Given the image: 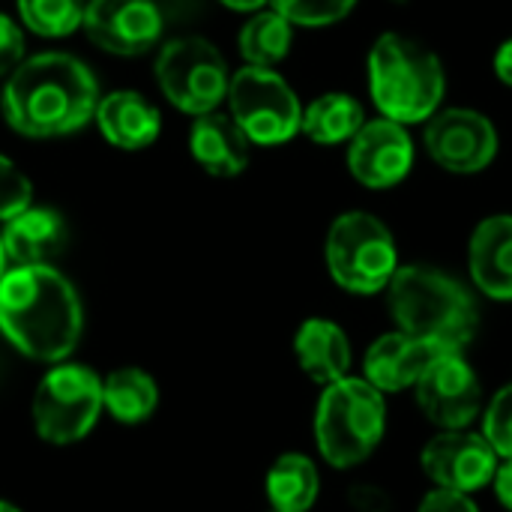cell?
<instances>
[{"label": "cell", "instance_id": "6da1fadb", "mask_svg": "<svg viewBox=\"0 0 512 512\" xmlns=\"http://www.w3.org/2000/svg\"><path fill=\"white\" fill-rule=\"evenodd\" d=\"M3 117L27 138H63L96 117L99 81L87 63L63 51L21 60L3 84Z\"/></svg>", "mask_w": 512, "mask_h": 512}, {"label": "cell", "instance_id": "7a4b0ae2", "mask_svg": "<svg viewBox=\"0 0 512 512\" xmlns=\"http://www.w3.org/2000/svg\"><path fill=\"white\" fill-rule=\"evenodd\" d=\"M0 330L24 357L63 363L84 333L81 297L51 264L12 267L0 279Z\"/></svg>", "mask_w": 512, "mask_h": 512}, {"label": "cell", "instance_id": "3957f363", "mask_svg": "<svg viewBox=\"0 0 512 512\" xmlns=\"http://www.w3.org/2000/svg\"><path fill=\"white\" fill-rule=\"evenodd\" d=\"M387 306L399 330L450 351H465L480 330L474 294L432 264L399 267L387 285Z\"/></svg>", "mask_w": 512, "mask_h": 512}, {"label": "cell", "instance_id": "277c9868", "mask_svg": "<svg viewBox=\"0 0 512 512\" xmlns=\"http://www.w3.org/2000/svg\"><path fill=\"white\" fill-rule=\"evenodd\" d=\"M369 93L381 117L402 126L426 123L441 111L447 72L441 57L405 33H381L369 51Z\"/></svg>", "mask_w": 512, "mask_h": 512}, {"label": "cell", "instance_id": "5b68a950", "mask_svg": "<svg viewBox=\"0 0 512 512\" xmlns=\"http://www.w3.org/2000/svg\"><path fill=\"white\" fill-rule=\"evenodd\" d=\"M387 429V402L366 378H339L324 387L315 411V444L327 465L345 471L363 465Z\"/></svg>", "mask_w": 512, "mask_h": 512}, {"label": "cell", "instance_id": "8992f818", "mask_svg": "<svg viewBox=\"0 0 512 512\" xmlns=\"http://www.w3.org/2000/svg\"><path fill=\"white\" fill-rule=\"evenodd\" d=\"M324 258L333 282L342 291L363 297L387 291L402 267L393 231L366 210H348L333 219L324 240Z\"/></svg>", "mask_w": 512, "mask_h": 512}, {"label": "cell", "instance_id": "52a82bcc", "mask_svg": "<svg viewBox=\"0 0 512 512\" xmlns=\"http://www.w3.org/2000/svg\"><path fill=\"white\" fill-rule=\"evenodd\" d=\"M102 378L81 363H54L33 393V426L45 444L84 441L102 414Z\"/></svg>", "mask_w": 512, "mask_h": 512}, {"label": "cell", "instance_id": "ba28073f", "mask_svg": "<svg viewBox=\"0 0 512 512\" xmlns=\"http://www.w3.org/2000/svg\"><path fill=\"white\" fill-rule=\"evenodd\" d=\"M156 81L162 96L183 114H210L228 99V63L204 36H177L156 57Z\"/></svg>", "mask_w": 512, "mask_h": 512}, {"label": "cell", "instance_id": "9c48e42d", "mask_svg": "<svg viewBox=\"0 0 512 512\" xmlns=\"http://www.w3.org/2000/svg\"><path fill=\"white\" fill-rule=\"evenodd\" d=\"M228 105L246 138L261 147L288 144L303 123V105L294 87L276 69L264 66H243L231 75Z\"/></svg>", "mask_w": 512, "mask_h": 512}, {"label": "cell", "instance_id": "30bf717a", "mask_svg": "<svg viewBox=\"0 0 512 512\" xmlns=\"http://www.w3.org/2000/svg\"><path fill=\"white\" fill-rule=\"evenodd\" d=\"M423 147L438 168L468 177L495 162L501 138L489 114L477 108H441L426 120Z\"/></svg>", "mask_w": 512, "mask_h": 512}, {"label": "cell", "instance_id": "8fae6325", "mask_svg": "<svg viewBox=\"0 0 512 512\" xmlns=\"http://www.w3.org/2000/svg\"><path fill=\"white\" fill-rule=\"evenodd\" d=\"M420 411L441 429H468L483 411V387L462 351L441 354L414 387Z\"/></svg>", "mask_w": 512, "mask_h": 512}, {"label": "cell", "instance_id": "7c38bea8", "mask_svg": "<svg viewBox=\"0 0 512 512\" xmlns=\"http://www.w3.org/2000/svg\"><path fill=\"white\" fill-rule=\"evenodd\" d=\"M414 138L408 126L375 117L360 126V132L348 141V171L366 189H393L414 168Z\"/></svg>", "mask_w": 512, "mask_h": 512}, {"label": "cell", "instance_id": "4fadbf2b", "mask_svg": "<svg viewBox=\"0 0 512 512\" xmlns=\"http://www.w3.org/2000/svg\"><path fill=\"white\" fill-rule=\"evenodd\" d=\"M423 471L426 477L453 492H480L483 486L492 483L498 471V453L480 432L468 429H444L423 447Z\"/></svg>", "mask_w": 512, "mask_h": 512}, {"label": "cell", "instance_id": "5bb4252c", "mask_svg": "<svg viewBox=\"0 0 512 512\" xmlns=\"http://www.w3.org/2000/svg\"><path fill=\"white\" fill-rule=\"evenodd\" d=\"M102 51L138 57L162 39V9L153 0H87L81 24Z\"/></svg>", "mask_w": 512, "mask_h": 512}, {"label": "cell", "instance_id": "9a60e30c", "mask_svg": "<svg viewBox=\"0 0 512 512\" xmlns=\"http://www.w3.org/2000/svg\"><path fill=\"white\" fill-rule=\"evenodd\" d=\"M441 354H450V348L396 330V333H384L378 342L369 345L363 357V372L366 381L381 393H402L408 387H417V381Z\"/></svg>", "mask_w": 512, "mask_h": 512}, {"label": "cell", "instance_id": "2e32d148", "mask_svg": "<svg viewBox=\"0 0 512 512\" xmlns=\"http://www.w3.org/2000/svg\"><path fill=\"white\" fill-rule=\"evenodd\" d=\"M468 267L474 285L498 300L512 303V213L486 216L468 243Z\"/></svg>", "mask_w": 512, "mask_h": 512}, {"label": "cell", "instance_id": "e0dca14e", "mask_svg": "<svg viewBox=\"0 0 512 512\" xmlns=\"http://www.w3.org/2000/svg\"><path fill=\"white\" fill-rule=\"evenodd\" d=\"M69 240V228L57 210L27 207L3 222V252L15 267H45L51 264Z\"/></svg>", "mask_w": 512, "mask_h": 512}, {"label": "cell", "instance_id": "ac0fdd59", "mask_svg": "<svg viewBox=\"0 0 512 512\" xmlns=\"http://www.w3.org/2000/svg\"><path fill=\"white\" fill-rule=\"evenodd\" d=\"M96 126L102 138L117 150H144L162 132L159 108L138 90H114L99 96Z\"/></svg>", "mask_w": 512, "mask_h": 512}, {"label": "cell", "instance_id": "d6986e66", "mask_svg": "<svg viewBox=\"0 0 512 512\" xmlns=\"http://www.w3.org/2000/svg\"><path fill=\"white\" fill-rule=\"evenodd\" d=\"M249 147H252V141L237 126V120L231 114H222L219 108L195 117V123L189 129L192 159L213 177L243 174L249 165Z\"/></svg>", "mask_w": 512, "mask_h": 512}, {"label": "cell", "instance_id": "ffe728a7", "mask_svg": "<svg viewBox=\"0 0 512 512\" xmlns=\"http://www.w3.org/2000/svg\"><path fill=\"white\" fill-rule=\"evenodd\" d=\"M294 354L300 369L315 384H333L351 372V342L336 321L309 318L294 336Z\"/></svg>", "mask_w": 512, "mask_h": 512}, {"label": "cell", "instance_id": "44dd1931", "mask_svg": "<svg viewBox=\"0 0 512 512\" xmlns=\"http://www.w3.org/2000/svg\"><path fill=\"white\" fill-rule=\"evenodd\" d=\"M363 123H366V111L360 99L333 90V93H321L303 108L300 132L321 147H336V144H348Z\"/></svg>", "mask_w": 512, "mask_h": 512}, {"label": "cell", "instance_id": "7402d4cb", "mask_svg": "<svg viewBox=\"0 0 512 512\" xmlns=\"http://www.w3.org/2000/svg\"><path fill=\"white\" fill-rule=\"evenodd\" d=\"M264 489L273 512H309L318 501L321 477L309 456L285 453L270 465Z\"/></svg>", "mask_w": 512, "mask_h": 512}, {"label": "cell", "instance_id": "603a6c76", "mask_svg": "<svg viewBox=\"0 0 512 512\" xmlns=\"http://www.w3.org/2000/svg\"><path fill=\"white\" fill-rule=\"evenodd\" d=\"M159 405V387L150 372L123 366L102 381V408L123 426H141Z\"/></svg>", "mask_w": 512, "mask_h": 512}, {"label": "cell", "instance_id": "cb8c5ba5", "mask_svg": "<svg viewBox=\"0 0 512 512\" xmlns=\"http://www.w3.org/2000/svg\"><path fill=\"white\" fill-rule=\"evenodd\" d=\"M291 42H294V24L276 9L252 12V18L243 24L237 36V48L246 66H264V69H276L288 57Z\"/></svg>", "mask_w": 512, "mask_h": 512}, {"label": "cell", "instance_id": "d4e9b609", "mask_svg": "<svg viewBox=\"0 0 512 512\" xmlns=\"http://www.w3.org/2000/svg\"><path fill=\"white\" fill-rule=\"evenodd\" d=\"M27 30L45 39H63L84 24L87 0H15Z\"/></svg>", "mask_w": 512, "mask_h": 512}, {"label": "cell", "instance_id": "484cf974", "mask_svg": "<svg viewBox=\"0 0 512 512\" xmlns=\"http://www.w3.org/2000/svg\"><path fill=\"white\" fill-rule=\"evenodd\" d=\"M294 27H330L348 18L357 0H270Z\"/></svg>", "mask_w": 512, "mask_h": 512}, {"label": "cell", "instance_id": "4316f807", "mask_svg": "<svg viewBox=\"0 0 512 512\" xmlns=\"http://www.w3.org/2000/svg\"><path fill=\"white\" fill-rule=\"evenodd\" d=\"M483 435L498 456L512 459V384L501 387L483 411Z\"/></svg>", "mask_w": 512, "mask_h": 512}, {"label": "cell", "instance_id": "83f0119b", "mask_svg": "<svg viewBox=\"0 0 512 512\" xmlns=\"http://www.w3.org/2000/svg\"><path fill=\"white\" fill-rule=\"evenodd\" d=\"M33 198V183L30 177L9 159L0 153V222L12 219L15 213L27 210Z\"/></svg>", "mask_w": 512, "mask_h": 512}, {"label": "cell", "instance_id": "f1b7e54d", "mask_svg": "<svg viewBox=\"0 0 512 512\" xmlns=\"http://www.w3.org/2000/svg\"><path fill=\"white\" fill-rule=\"evenodd\" d=\"M21 60H24V33L9 15H0V78H6Z\"/></svg>", "mask_w": 512, "mask_h": 512}, {"label": "cell", "instance_id": "f546056e", "mask_svg": "<svg viewBox=\"0 0 512 512\" xmlns=\"http://www.w3.org/2000/svg\"><path fill=\"white\" fill-rule=\"evenodd\" d=\"M417 512H480V507L471 501V495H465V492H453V489H435V492H429L423 501H420V507Z\"/></svg>", "mask_w": 512, "mask_h": 512}, {"label": "cell", "instance_id": "4dcf8cb0", "mask_svg": "<svg viewBox=\"0 0 512 512\" xmlns=\"http://www.w3.org/2000/svg\"><path fill=\"white\" fill-rule=\"evenodd\" d=\"M348 507L354 512H393V498L381 486L360 483L348 492Z\"/></svg>", "mask_w": 512, "mask_h": 512}, {"label": "cell", "instance_id": "1f68e13d", "mask_svg": "<svg viewBox=\"0 0 512 512\" xmlns=\"http://www.w3.org/2000/svg\"><path fill=\"white\" fill-rule=\"evenodd\" d=\"M492 483H495V495H498V501L512 512V459H504V465H498V471H495Z\"/></svg>", "mask_w": 512, "mask_h": 512}, {"label": "cell", "instance_id": "d6a6232c", "mask_svg": "<svg viewBox=\"0 0 512 512\" xmlns=\"http://www.w3.org/2000/svg\"><path fill=\"white\" fill-rule=\"evenodd\" d=\"M492 66H495V75H498V81H504L507 87H512V36L507 42H501V48L495 51V60H492Z\"/></svg>", "mask_w": 512, "mask_h": 512}, {"label": "cell", "instance_id": "836d02e7", "mask_svg": "<svg viewBox=\"0 0 512 512\" xmlns=\"http://www.w3.org/2000/svg\"><path fill=\"white\" fill-rule=\"evenodd\" d=\"M219 3H225V6L234 9V12H258V9H264L270 0H219Z\"/></svg>", "mask_w": 512, "mask_h": 512}, {"label": "cell", "instance_id": "e575fe53", "mask_svg": "<svg viewBox=\"0 0 512 512\" xmlns=\"http://www.w3.org/2000/svg\"><path fill=\"white\" fill-rule=\"evenodd\" d=\"M6 270H9V258H6V252H3V243H0V279L6 276Z\"/></svg>", "mask_w": 512, "mask_h": 512}, {"label": "cell", "instance_id": "d590c367", "mask_svg": "<svg viewBox=\"0 0 512 512\" xmlns=\"http://www.w3.org/2000/svg\"><path fill=\"white\" fill-rule=\"evenodd\" d=\"M0 512H21L15 504H9V501H0Z\"/></svg>", "mask_w": 512, "mask_h": 512}, {"label": "cell", "instance_id": "8d00e7d4", "mask_svg": "<svg viewBox=\"0 0 512 512\" xmlns=\"http://www.w3.org/2000/svg\"><path fill=\"white\" fill-rule=\"evenodd\" d=\"M393 3H408V0H393Z\"/></svg>", "mask_w": 512, "mask_h": 512}]
</instances>
